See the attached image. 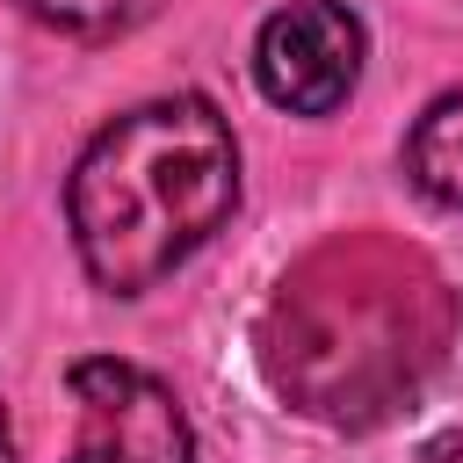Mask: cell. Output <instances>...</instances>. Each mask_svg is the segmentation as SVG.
Instances as JSON below:
<instances>
[{"label": "cell", "mask_w": 463, "mask_h": 463, "mask_svg": "<svg viewBox=\"0 0 463 463\" xmlns=\"http://www.w3.org/2000/svg\"><path fill=\"white\" fill-rule=\"evenodd\" d=\"M239 210V145L203 94H159L94 130L65 181L80 268L109 297L166 282Z\"/></svg>", "instance_id": "obj_1"}, {"label": "cell", "mask_w": 463, "mask_h": 463, "mask_svg": "<svg viewBox=\"0 0 463 463\" xmlns=\"http://www.w3.org/2000/svg\"><path fill=\"white\" fill-rule=\"evenodd\" d=\"M72 405H80V449L72 463H195V434L181 398L116 354H87L65 369Z\"/></svg>", "instance_id": "obj_2"}, {"label": "cell", "mask_w": 463, "mask_h": 463, "mask_svg": "<svg viewBox=\"0 0 463 463\" xmlns=\"http://www.w3.org/2000/svg\"><path fill=\"white\" fill-rule=\"evenodd\" d=\"M362 58H369L362 14L340 0H289L253 36V80L289 116H333L354 94Z\"/></svg>", "instance_id": "obj_3"}, {"label": "cell", "mask_w": 463, "mask_h": 463, "mask_svg": "<svg viewBox=\"0 0 463 463\" xmlns=\"http://www.w3.org/2000/svg\"><path fill=\"white\" fill-rule=\"evenodd\" d=\"M405 181H412L427 203L463 210V87L441 94V101L412 123V137H405Z\"/></svg>", "instance_id": "obj_4"}, {"label": "cell", "mask_w": 463, "mask_h": 463, "mask_svg": "<svg viewBox=\"0 0 463 463\" xmlns=\"http://www.w3.org/2000/svg\"><path fill=\"white\" fill-rule=\"evenodd\" d=\"M14 7L58 36H123L159 14V0H14Z\"/></svg>", "instance_id": "obj_5"}, {"label": "cell", "mask_w": 463, "mask_h": 463, "mask_svg": "<svg viewBox=\"0 0 463 463\" xmlns=\"http://www.w3.org/2000/svg\"><path fill=\"white\" fill-rule=\"evenodd\" d=\"M0 463H14V427H7V405H0Z\"/></svg>", "instance_id": "obj_6"}]
</instances>
